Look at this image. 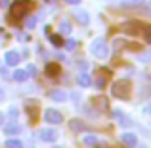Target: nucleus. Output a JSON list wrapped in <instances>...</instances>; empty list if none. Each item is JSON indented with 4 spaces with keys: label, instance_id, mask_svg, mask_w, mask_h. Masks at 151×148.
I'll return each mask as SVG.
<instances>
[{
    "label": "nucleus",
    "instance_id": "obj_1",
    "mask_svg": "<svg viewBox=\"0 0 151 148\" xmlns=\"http://www.w3.org/2000/svg\"><path fill=\"white\" fill-rule=\"evenodd\" d=\"M121 29L128 35H142V37L145 39V42H151L149 25H144V23H138V21H128V23H124Z\"/></svg>",
    "mask_w": 151,
    "mask_h": 148
},
{
    "label": "nucleus",
    "instance_id": "obj_2",
    "mask_svg": "<svg viewBox=\"0 0 151 148\" xmlns=\"http://www.w3.org/2000/svg\"><path fill=\"white\" fill-rule=\"evenodd\" d=\"M111 93H113V96H117V98H128L130 96V93H132V87H130V83L128 81H117L113 85V89H111Z\"/></svg>",
    "mask_w": 151,
    "mask_h": 148
},
{
    "label": "nucleus",
    "instance_id": "obj_3",
    "mask_svg": "<svg viewBox=\"0 0 151 148\" xmlns=\"http://www.w3.org/2000/svg\"><path fill=\"white\" fill-rule=\"evenodd\" d=\"M90 52H92L96 58H100V60L109 56V48H107V44H105L103 39H96V41L92 42V46H90Z\"/></svg>",
    "mask_w": 151,
    "mask_h": 148
},
{
    "label": "nucleus",
    "instance_id": "obj_4",
    "mask_svg": "<svg viewBox=\"0 0 151 148\" xmlns=\"http://www.w3.org/2000/svg\"><path fill=\"white\" fill-rule=\"evenodd\" d=\"M29 8H31L29 0H15V2L12 4V15H14L15 19H21L23 15L29 12Z\"/></svg>",
    "mask_w": 151,
    "mask_h": 148
},
{
    "label": "nucleus",
    "instance_id": "obj_5",
    "mask_svg": "<svg viewBox=\"0 0 151 148\" xmlns=\"http://www.w3.org/2000/svg\"><path fill=\"white\" fill-rule=\"evenodd\" d=\"M58 131H54V129H42L40 133H38V139H40L42 142H55L58 141Z\"/></svg>",
    "mask_w": 151,
    "mask_h": 148
},
{
    "label": "nucleus",
    "instance_id": "obj_6",
    "mask_svg": "<svg viewBox=\"0 0 151 148\" xmlns=\"http://www.w3.org/2000/svg\"><path fill=\"white\" fill-rule=\"evenodd\" d=\"M73 17L77 19L81 25H88V23H90V15H88V12L82 10V8H75V10H73Z\"/></svg>",
    "mask_w": 151,
    "mask_h": 148
},
{
    "label": "nucleus",
    "instance_id": "obj_7",
    "mask_svg": "<svg viewBox=\"0 0 151 148\" xmlns=\"http://www.w3.org/2000/svg\"><path fill=\"white\" fill-rule=\"evenodd\" d=\"M44 119H46L48 123H61V121H63L61 114H59L58 110H52V108L44 110Z\"/></svg>",
    "mask_w": 151,
    "mask_h": 148
},
{
    "label": "nucleus",
    "instance_id": "obj_8",
    "mask_svg": "<svg viewBox=\"0 0 151 148\" xmlns=\"http://www.w3.org/2000/svg\"><path fill=\"white\" fill-rule=\"evenodd\" d=\"M113 115L117 117V121H119V125H122V127H132L134 123H132V119H128L124 114H122L121 110H113Z\"/></svg>",
    "mask_w": 151,
    "mask_h": 148
},
{
    "label": "nucleus",
    "instance_id": "obj_9",
    "mask_svg": "<svg viewBox=\"0 0 151 148\" xmlns=\"http://www.w3.org/2000/svg\"><path fill=\"white\" fill-rule=\"evenodd\" d=\"M19 60H21V56H19L15 50H10L6 54V63H8V66H17Z\"/></svg>",
    "mask_w": 151,
    "mask_h": 148
},
{
    "label": "nucleus",
    "instance_id": "obj_10",
    "mask_svg": "<svg viewBox=\"0 0 151 148\" xmlns=\"http://www.w3.org/2000/svg\"><path fill=\"white\" fill-rule=\"evenodd\" d=\"M121 141L124 142V144H128V146H136V144H138V137H136L134 133H124V135L121 137Z\"/></svg>",
    "mask_w": 151,
    "mask_h": 148
},
{
    "label": "nucleus",
    "instance_id": "obj_11",
    "mask_svg": "<svg viewBox=\"0 0 151 148\" xmlns=\"http://www.w3.org/2000/svg\"><path fill=\"white\" fill-rule=\"evenodd\" d=\"M50 96H52V100H55V102H65V100H67V93L58 89V90H52Z\"/></svg>",
    "mask_w": 151,
    "mask_h": 148
},
{
    "label": "nucleus",
    "instance_id": "obj_12",
    "mask_svg": "<svg viewBox=\"0 0 151 148\" xmlns=\"http://www.w3.org/2000/svg\"><path fill=\"white\" fill-rule=\"evenodd\" d=\"M69 127L75 131V133H81V131H84V129H86L84 121H81V119H73V121L69 123Z\"/></svg>",
    "mask_w": 151,
    "mask_h": 148
},
{
    "label": "nucleus",
    "instance_id": "obj_13",
    "mask_svg": "<svg viewBox=\"0 0 151 148\" xmlns=\"http://www.w3.org/2000/svg\"><path fill=\"white\" fill-rule=\"evenodd\" d=\"M12 77H14V81L23 83V81H27V71H25V69H15Z\"/></svg>",
    "mask_w": 151,
    "mask_h": 148
},
{
    "label": "nucleus",
    "instance_id": "obj_14",
    "mask_svg": "<svg viewBox=\"0 0 151 148\" xmlns=\"http://www.w3.org/2000/svg\"><path fill=\"white\" fill-rule=\"evenodd\" d=\"M78 85H81V87H90V85H92L90 75L88 73H81V75H78Z\"/></svg>",
    "mask_w": 151,
    "mask_h": 148
},
{
    "label": "nucleus",
    "instance_id": "obj_15",
    "mask_svg": "<svg viewBox=\"0 0 151 148\" xmlns=\"http://www.w3.org/2000/svg\"><path fill=\"white\" fill-rule=\"evenodd\" d=\"M46 73H48L50 77H55V75L59 73V66L58 63H48V66H46Z\"/></svg>",
    "mask_w": 151,
    "mask_h": 148
},
{
    "label": "nucleus",
    "instance_id": "obj_16",
    "mask_svg": "<svg viewBox=\"0 0 151 148\" xmlns=\"http://www.w3.org/2000/svg\"><path fill=\"white\" fill-rule=\"evenodd\" d=\"M4 131H6L8 135H17L19 131H21V125H17V123H12V125H8Z\"/></svg>",
    "mask_w": 151,
    "mask_h": 148
},
{
    "label": "nucleus",
    "instance_id": "obj_17",
    "mask_svg": "<svg viewBox=\"0 0 151 148\" xmlns=\"http://www.w3.org/2000/svg\"><path fill=\"white\" fill-rule=\"evenodd\" d=\"M144 0H121V8H132V6H138L142 4Z\"/></svg>",
    "mask_w": 151,
    "mask_h": 148
},
{
    "label": "nucleus",
    "instance_id": "obj_18",
    "mask_svg": "<svg viewBox=\"0 0 151 148\" xmlns=\"http://www.w3.org/2000/svg\"><path fill=\"white\" fill-rule=\"evenodd\" d=\"M6 146L8 148H21V141H17V139H8Z\"/></svg>",
    "mask_w": 151,
    "mask_h": 148
},
{
    "label": "nucleus",
    "instance_id": "obj_19",
    "mask_svg": "<svg viewBox=\"0 0 151 148\" xmlns=\"http://www.w3.org/2000/svg\"><path fill=\"white\" fill-rule=\"evenodd\" d=\"M59 31H61L63 35H69V33H71V25H69V21H61V23H59Z\"/></svg>",
    "mask_w": 151,
    "mask_h": 148
},
{
    "label": "nucleus",
    "instance_id": "obj_20",
    "mask_svg": "<svg viewBox=\"0 0 151 148\" xmlns=\"http://www.w3.org/2000/svg\"><path fill=\"white\" fill-rule=\"evenodd\" d=\"M50 42L54 46H61L63 44V41H61V37H59V35H50Z\"/></svg>",
    "mask_w": 151,
    "mask_h": 148
},
{
    "label": "nucleus",
    "instance_id": "obj_21",
    "mask_svg": "<svg viewBox=\"0 0 151 148\" xmlns=\"http://www.w3.org/2000/svg\"><path fill=\"white\" fill-rule=\"evenodd\" d=\"M96 142H98V139L96 137H94V135H88V137H84V144H96Z\"/></svg>",
    "mask_w": 151,
    "mask_h": 148
},
{
    "label": "nucleus",
    "instance_id": "obj_22",
    "mask_svg": "<svg viewBox=\"0 0 151 148\" xmlns=\"http://www.w3.org/2000/svg\"><path fill=\"white\" fill-rule=\"evenodd\" d=\"M25 71H27V77H35V75H37V67L35 66H29Z\"/></svg>",
    "mask_w": 151,
    "mask_h": 148
},
{
    "label": "nucleus",
    "instance_id": "obj_23",
    "mask_svg": "<svg viewBox=\"0 0 151 148\" xmlns=\"http://www.w3.org/2000/svg\"><path fill=\"white\" fill-rule=\"evenodd\" d=\"M25 25H27V29H33V27L37 25V17H29V19H27V23H25Z\"/></svg>",
    "mask_w": 151,
    "mask_h": 148
},
{
    "label": "nucleus",
    "instance_id": "obj_24",
    "mask_svg": "<svg viewBox=\"0 0 151 148\" xmlns=\"http://www.w3.org/2000/svg\"><path fill=\"white\" fill-rule=\"evenodd\" d=\"M65 46H67L69 50H75V48L78 46V42H77V41H67V42H65Z\"/></svg>",
    "mask_w": 151,
    "mask_h": 148
},
{
    "label": "nucleus",
    "instance_id": "obj_25",
    "mask_svg": "<svg viewBox=\"0 0 151 148\" xmlns=\"http://www.w3.org/2000/svg\"><path fill=\"white\" fill-rule=\"evenodd\" d=\"M96 87H98V89H103V87H105V77H100V79H98V81H96Z\"/></svg>",
    "mask_w": 151,
    "mask_h": 148
},
{
    "label": "nucleus",
    "instance_id": "obj_26",
    "mask_svg": "<svg viewBox=\"0 0 151 148\" xmlns=\"http://www.w3.org/2000/svg\"><path fill=\"white\" fill-rule=\"evenodd\" d=\"M17 114H19V110H17L15 106H12V108H10V115H12V117L15 119V117H17Z\"/></svg>",
    "mask_w": 151,
    "mask_h": 148
},
{
    "label": "nucleus",
    "instance_id": "obj_27",
    "mask_svg": "<svg viewBox=\"0 0 151 148\" xmlns=\"http://www.w3.org/2000/svg\"><path fill=\"white\" fill-rule=\"evenodd\" d=\"M0 75H2L4 79H8V77H10V71H8L6 67H0Z\"/></svg>",
    "mask_w": 151,
    "mask_h": 148
},
{
    "label": "nucleus",
    "instance_id": "obj_28",
    "mask_svg": "<svg viewBox=\"0 0 151 148\" xmlns=\"http://www.w3.org/2000/svg\"><path fill=\"white\" fill-rule=\"evenodd\" d=\"M65 2H69V4H73V6H75V4H78L81 0H65Z\"/></svg>",
    "mask_w": 151,
    "mask_h": 148
},
{
    "label": "nucleus",
    "instance_id": "obj_29",
    "mask_svg": "<svg viewBox=\"0 0 151 148\" xmlns=\"http://www.w3.org/2000/svg\"><path fill=\"white\" fill-rule=\"evenodd\" d=\"M0 100H4V89L0 87Z\"/></svg>",
    "mask_w": 151,
    "mask_h": 148
},
{
    "label": "nucleus",
    "instance_id": "obj_30",
    "mask_svg": "<svg viewBox=\"0 0 151 148\" xmlns=\"http://www.w3.org/2000/svg\"><path fill=\"white\" fill-rule=\"evenodd\" d=\"M4 123V114H0V125Z\"/></svg>",
    "mask_w": 151,
    "mask_h": 148
}]
</instances>
